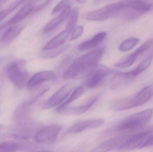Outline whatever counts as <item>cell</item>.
Wrapping results in <instances>:
<instances>
[{
    "instance_id": "obj_1",
    "label": "cell",
    "mask_w": 153,
    "mask_h": 152,
    "mask_svg": "<svg viewBox=\"0 0 153 152\" xmlns=\"http://www.w3.org/2000/svg\"><path fill=\"white\" fill-rule=\"evenodd\" d=\"M104 49L100 48L83 54L76 59L65 70L63 78L73 79L81 76L88 70L99 65L103 57Z\"/></svg>"
},
{
    "instance_id": "obj_2",
    "label": "cell",
    "mask_w": 153,
    "mask_h": 152,
    "mask_svg": "<svg viewBox=\"0 0 153 152\" xmlns=\"http://www.w3.org/2000/svg\"><path fill=\"white\" fill-rule=\"evenodd\" d=\"M153 95V88L148 86L134 95L113 101L111 107L117 111L130 109L143 105L152 98Z\"/></svg>"
},
{
    "instance_id": "obj_3",
    "label": "cell",
    "mask_w": 153,
    "mask_h": 152,
    "mask_svg": "<svg viewBox=\"0 0 153 152\" xmlns=\"http://www.w3.org/2000/svg\"><path fill=\"white\" fill-rule=\"evenodd\" d=\"M153 111L146 109L130 115L123 120L116 127L115 132L127 133L143 126L149 121L152 117Z\"/></svg>"
},
{
    "instance_id": "obj_4",
    "label": "cell",
    "mask_w": 153,
    "mask_h": 152,
    "mask_svg": "<svg viewBox=\"0 0 153 152\" xmlns=\"http://www.w3.org/2000/svg\"><path fill=\"white\" fill-rule=\"evenodd\" d=\"M25 64V61L20 60L11 64L6 70L8 77L18 88L23 87L27 82V73L24 69Z\"/></svg>"
},
{
    "instance_id": "obj_5",
    "label": "cell",
    "mask_w": 153,
    "mask_h": 152,
    "mask_svg": "<svg viewBox=\"0 0 153 152\" xmlns=\"http://www.w3.org/2000/svg\"><path fill=\"white\" fill-rule=\"evenodd\" d=\"M113 73L112 70L104 65H97L90 70L86 75L84 85L88 88L97 87L100 84L105 78Z\"/></svg>"
},
{
    "instance_id": "obj_6",
    "label": "cell",
    "mask_w": 153,
    "mask_h": 152,
    "mask_svg": "<svg viewBox=\"0 0 153 152\" xmlns=\"http://www.w3.org/2000/svg\"><path fill=\"white\" fill-rule=\"evenodd\" d=\"M75 86V83L74 82L65 84L42 105V109H49L62 103L69 96Z\"/></svg>"
},
{
    "instance_id": "obj_7",
    "label": "cell",
    "mask_w": 153,
    "mask_h": 152,
    "mask_svg": "<svg viewBox=\"0 0 153 152\" xmlns=\"http://www.w3.org/2000/svg\"><path fill=\"white\" fill-rule=\"evenodd\" d=\"M62 129V126L59 124L49 125L39 131L34 140L39 143H51L56 139Z\"/></svg>"
},
{
    "instance_id": "obj_8",
    "label": "cell",
    "mask_w": 153,
    "mask_h": 152,
    "mask_svg": "<svg viewBox=\"0 0 153 152\" xmlns=\"http://www.w3.org/2000/svg\"><path fill=\"white\" fill-rule=\"evenodd\" d=\"M151 134V131H146L130 135L127 139L119 147L118 151H127L137 148L141 149Z\"/></svg>"
},
{
    "instance_id": "obj_9",
    "label": "cell",
    "mask_w": 153,
    "mask_h": 152,
    "mask_svg": "<svg viewBox=\"0 0 153 152\" xmlns=\"http://www.w3.org/2000/svg\"><path fill=\"white\" fill-rule=\"evenodd\" d=\"M104 123L105 120L103 119H95L79 121L70 127L66 131V134H78L85 130L97 128L102 126Z\"/></svg>"
},
{
    "instance_id": "obj_10",
    "label": "cell",
    "mask_w": 153,
    "mask_h": 152,
    "mask_svg": "<svg viewBox=\"0 0 153 152\" xmlns=\"http://www.w3.org/2000/svg\"><path fill=\"white\" fill-rule=\"evenodd\" d=\"M34 6L35 5L31 3L24 5L10 19L0 26V32L10 26L19 24L29 15L33 14Z\"/></svg>"
},
{
    "instance_id": "obj_11",
    "label": "cell",
    "mask_w": 153,
    "mask_h": 152,
    "mask_svg": "<svg viewBox=\"0 0 153 152\" xmlns=\"http://www.w3.org/2000/svg\"><path fill=\"white\" fill-rule=\"evenodd\" d=\"M130 134H124L114 137L102 142L94 150L95 152H107L119 147L127 139Z\"/></svg>"
},
{
    "instance_id": "obj_12",
    "label": "cell",
    "mask_w": 153,
    "mask_h": 152,
    "mask_svg": "<svg viewBox=\"0 0 153 152\" xmlns=\"http://www.w3.org/2000/svg\"><path fill=\"white\" fill-rule=\"evenodd\" d=\"M112 10L113 4H111L99 10L87 12L85 18L90 21H103L111 18Z\"/></svg>"
},
{
    "instance_id": "obj_13",
    "label": "cell",
    "mask_w": 153,
    "mask_h": 152,
    "mask_svg": "<svg viewBox=\"0 0 153 152\" xmlns=\"http://www.w3.org/2000/svg\"><path fill=\"white\" fill-rule=\"evenodd\" d=\"M123 6L133 9L142 14L149 11L152 7V4L146 0H120L119 2Z\"/></svg>"
},
{
    "instance_id": "obj_14",
    "label": "cell",
    "mask_w": 153,
    "mask_h": 152,
    "mask_svg": "<svg viewBox=\"0 0 153 152\" xmlns=\"http://www.w3.org/2000/svg\"><path fill=\"white\" fill-rule=\"evenodd\" d=\"M25 28V25H13L8 27L0 38V43L3 45H7L12 42Z\"/></svg>"
},
{
    "instance_id": "obj_15",
    "label": "cell",
    "mask_w": 153,
    "mask_h": 152,
    "mask_svg": "<svg viewBox=\"0 0 153 152\" xmlns=\"http://www.w3.org/2000/svg\"><path fill=\"white\" fill-rule=\"evenodd\" d=\"M56 78V76L53 71L45 70L38 72L34 75L27 83V86L29 88L35 87L46 81L53 80Z\"/></svg>"
},
{
    "instance_id": "obj_16",
    "label": "cell",
    "mask_w": 153,
    "mask_h": 152,
    "mask_svg": "<svg viewBox=\"0 0 153 152\" xmlns=\"http://www.w3.org/2000/svg\"><path fill=\"white\" fill-rule=\"evenodd\" d=\"M137 77L132 71L126 72H117L112 79L111 86L114 88H119L123 86L130 84Z\"/></svg>"
},
{
    "instance_id": "obj_17",
    "label": "cell",
    "mask_w": 153,
    "mask_h": 152,
    "mask_svg": "<svg viewBox=\"0 0 153 152\" xmlns=\"http://www.w3.org/2000/svg\"><path fill=\"white\" fill-rule=\"evenodd\" d=\"M97 100V97H95L92 99L91 101H90L83 105L75 106L71 108H65L61 109L56 110V111L58 113H61L65 115H81L86 112L89 109H90L95 103Z\"/></svg>"
},
{
    "instance_id": "obj_18",
    "label": "cell",
    "mask_w": 153,
    "mask_h": 152,
    "mask_svg": "<svg viewBox=\"0 0 153 152\" xmlns=\"http://www.w3.org/2000/svg\"><path fill=\"white\" fill-rule=\"evenodd\" d=\"M71 11V6H68L59 15L48 22L44 29L45 33L50 32L58 27L70 15Z\"/></svg>"
},
{
    "instance_id": "obj_19",
    "label": "cell",
    "mask_w": 153,
    "mask_h": 152,
    "mask_svg": "<svg viewBox=\"0 0 153 152\" xmlns=\"http://www.w3.org/2000/svg\"><path fill=\"white\" fill-rule=\"evenodd\" d=\"M71 31L68 29H65L63 31L57 35L51 41H49L42 49V51L52 50L56 49L62 46L64 43L66 39L68 38L69 35L71 34Z\"/></svg>"
},
{
    "instance_id": "obj_20",
    "label": "cell",
    "mask_w": 153,
    "mask_h": 152,
    "mask_svg": "<svg viewBox=\"0 0 153 152\" xmlns=\"http://www.w3.org/2000/svg\"><path fill=\"white\" fill-rule=\"evenodd\" d=\"M106 36V32H100L94 35L91 39L87 40L80 44L77 47V50L80 51H82L96 47L104 41Z\"/></svg>"
},
{
    "instance_id": "obj_21",
    "label": "cell",
    "mask_w": 153,
    "mask_h": 152,
    "mask_svg": "<svg viewBox=\"0 0 153 152\" xmlns=\"http://www.w3.org/2000/svg\"><path fill=\"white\" fill-rule=\"evenodd\" d=\"M69 47V44H65L56 49L42 51L40 54V57L44 59H53L67 51Z\"/></svg>"
},
{
    "instance_id": "obj_22",
    "label": "cell",
    "mask_w": 153,
    "mask_h": 152,
    "mask_svg": "<svg viewBox=\"0 0 153 152\" xmlns=\"http://www.w3.org/2000/svg\"><path fill=\"white\" fill-rule=\"evenodd\" d=\"M84 91V87L82 86H78L75 88L73 93L70 97L63 103L57 107L56 110L61 109L63 108H66L69 104L72 103L73 102L77 100L83 93Z\"/></svg>"
},
{
    "instance_id": "obj_23",
    "label": "cell",
    "mask_w": 153,
    "mask_h": 152,
    "mask_svg": "<svg viewBox=\"0 0 153 152\" xmlns=\"http://www.w3.org/2000/svg\"><path fill=\"white\" fill-rule=\"evenodd\" d=\"M137 57L133 53L131 54H128L120 59L114 66L120 68H125L132 66L136 59Z\"/></svg>"
},
{
    "instance_id": "obj_24",
    "label": "cell",
    "mask_w": 153,
    "mask_h": 152,
    "mask_svg": "<svg viewBox=\"0 0 153 152\" xmlns=\"http://www.w3.org/2000/svg\"><path fill=\"white\" fill-rule=\"evenodd\" d=\"M79 16V10L77 7L74 8L71 10L69 20L66 24L65 29L71 32L76 26L77 20Z\"/></svg>"
},
{
    "instance_id": "obj_25",
    "label": "cell",
    "mask_w": 153,
    "mask_h": 152,
    "mask_svg": "<svg viewBox=\"0 0 153 152\" xmlns=\"http://www.w3.org/2000/svg\"><path fill=\"white\" fill-rule=\"evenodd\" d=\"M26 0H16L11 4L7 8L0 12V22L3 20L10 13L21 5Z\"/></svg>"
},
{
    "instance_id": "obj_26",
    "label": "cell",
    "mask_w": 153,
    "mask_h": 152,
    "mask_svg": "<svg viewBox=\"0 0 153 152\" xmlns=\"http://www.w3.org/2000/svg\"><path fill=\"white\" fill-rule=\"evenodd\" d=\"M153 58L152 55H150L146 57L134 70H132L134 75L137 77L139 74L146 70L152 63Z\"/></svg>"
},
{
    "instance_id": "obj_27",
    "label": "cell",
    "mask_w": 153,
    "mask_h": 152,
    "mask_svg": "<svg viewBox=\"0 0 153 152\" xmlns=\"http://www.w3.org/2000/svg\"><path fill=\"white\" fill-rule=\"evenodd\" d=\"M139 39L134 37H131L123 41L120 46V51L122 52H127L134 48L139 43Z\"/></svg>"
},
{
    "instance_id": "obj_28",
    "label": "cell",
    "mask_w": 153,
    "mask_h": 152,
    "mask_svg": "<svg viewBox=\"0 0 153 152\" xmlns=\"http://www.w3.org/2000/svg\"><path fill=\"white\" fill-rule=\"evenodd\" d=\"M72 1L73 0H62L54 7L51 14L53 15L62 12L66 7L68 6H71Z\"/></svg>"
},
{
    "instance_id": "obj_29",
    "label": "cell",
    "mask_w": 153,
    "mask_h": 152,
    "mask_svg": "<svg viewBox=\"0 0 153 152\" xmlns=\"http://www.w3.org/2000/svg\"><path fill=\"white\" fill-rule=\"evenodd\" d=\"M153 46V38H152L143 44L138 49H137L134 53L137 57L139 55L142 54L144 53L147 50H149Z\"/></svg>"
},
{
    "instance_id": "obj_30",
    "label": "cell",
    "mask_w": 153,
    "mask_h": 152,
    "mask_svg": "<svg viewBox=\"0 0 153 152\" xmlns=\"http://www.w3.org/2000/svg\"><path fill=\"white\" fill-rule=\"evenodd\" d=\"M18 145L14 143L4 142L0 144V151L13 152L18 149Z\"/></svg>"
},
{
    "instance_id": "obj_31",
    "label": "cell",
    "mask_w": 153,
    "mask_h": 152,
    "mask_svg": "<svg viewBox=\"0 0 153 152\" xmlns=\"http://www.w3.org/2000/svg\"><path fill=\"white\" fill-rule=\"evenodd\" d=\"M49 87H42L41 89H40L39 91L36 93V94L28 102H27L28 104H33L34 103H35L39 98H40L42 95L45 94V93H46L49 90Z\"/></svg>"
},
{
    "instance_id": "obj_32",
    "label": "cell",
    "mask_w": 153,
    "mask_h": 152,
    "mask_svg": "<svg viewBox=\"0 0 153 152\" xmlns=\"http://www.w3.org/2000/svg\"><path fill=\"white\" fill-rule=\"evenodd\" d=\"M84 28L82 26H77L76 27L74 28L73 30L71 36V40H75L79 38L83 32Z\"/></svg>"
},
{
    "instance_id": "obj_33",
    "label": "cell",
    "mask_w": 153,
    "mask_h": 152,
    "mask_svg": "<svg viewBox=\"0 0 153 152\" xmlns=\"http://www.w3.org/2000/svg\"><path fill=\"white\" fill-rule=\"evenodd\" d=\"M153 145V135L149 137L143 145L142 148Z\"/></svg>"
},
{
    "instance_id": "obj_34",
    "label": "cell",
    "mask_w": 153,
    "mask_h": 152,
    "mask_svg": "<svg viewBox=\"0 0 153 152\" xmlns=\"http://www.w3.org/2000/svg\"><path fill=\"white\" fill-rule=\"evenodd\" d=\"M77 2L81 4H84L87 2V0H75Z\"/></svg>"
},
{
    "instance_id": "obj_35",
    "label": "cell",
    "mask_w": 153,
    "mask_h": 152,
    "mask_svg": "<svg viewBox=\"0 0 153 152\" xmlns=\"http://www.w3.org/2000/svg\"><path fill=\"white\" fill-rule=\"evenodd\" d=\"M153 56V54H152Z\"/></svg>"
}]
</instances>
